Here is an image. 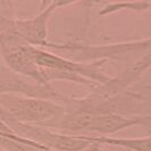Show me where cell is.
Segmentation results:
<instances>
[{"label":"cell","mask_w":151,"mask_h":151,"mask_svg":"<svg viewBox=\"0 0 151 151\" xmlns=\"http://www.w3.org/2000/svg\"><path fill=\"white\" fill-rule=\"evenodd\" d=\"M0 118H2V121L7 124L16 135L27 139L47 149L55 148L61 151H82L93 144L85 136H68L56 134L48 131L47 127L22 124L2 114H0Z\"/></svg>","instance_id":"3"},{"label":"cell","mask_w":151,"mask_h":151,"mask_svg":"<svg viewBox=\"0 0 151 151\" xmlns=\"http://www.w3.org/2000/svg\"><path fill=\"white\" fill-rule=\"evenodd\" d=\"M66 109L48 99L0 94V114L12 119L42 127H56Z\"/></svg>","instance_id":"1"},{"label":"cell","mask_w":151,"mask_h":151,"mask_svg":"<svg viewBox=\"0 0 151 151\" xmlns=\"http://www.w3.org/2000/svg\"><path fill=\"white\" fill-rule=\"evenodd\" d=\"M68 1H51L47 2V7L43 8L40 14L30 19H14L10 35H15L23 42L33 47H50L47 41L48 35V21L53 12L59 7L69 5Z\"/></svg>","instance_id":"5"},{"label":"cell","mask_w":151,"mask_h":151,"mask_svg":"<svg viewBox=\"0 0 151 151\" xmlns=\"http://www.w3.org/2000/svg\"><path fill=\"white\" fill-rule=\"evenodd\" d=\"M149 117L140 118H126L121 115L111 113H96L91 122L89 131H96L101 134H110L118 132L126 127H131L137 124H149Z\"/></svg>","instance_id":"7"},{"label":"cell","mask_w":151,"mask_h":151,"mask_svg":"<svg viewBox=\"0 0 151 151\" xmlns=\"http://www.w3.org/2000/svg\"><path fill=\"white\" fill-rule=\"evenodd\" d=\"M34 60L40 68L57 70L63 73H72L82 76L86 80H90L96 84H105L110 81V77L107 76L102 66L107 63V59L100 60L94 64H81L75 61L68 60L63 57L51 52H47L35 47L34 49Z\"/></svg>","instance_id":"4"},{"label":"cell","mask_w":151,"mask_h":151,"mask_svg":"<svg viewBox=\"0 0 151 151\" xmlns=\"http://www.w3.org/2000/svg\"><path fill=\"white\" fill-rule=\"evenodd\" d=\"M150 6V2L148 1H137V2H116V4H109L106 7L100 12V16H105L108 14L115 13L122 8H127V9H133L136 12H142L145 10Z\"/></svg>","instance_id":"9"},{"label":"cell","mask_w":151,"mask_h":151,"mask_svg":"<svg viewBox=\"0 0 151 151\" xmlns=\"http://www.w3.org/2000/svg\"><path fill=\"white\" fill-rule=\"evenodd\" d=\"M0 133H1V134H15V133L10 129V127H9L1 118H0Z\"/></svg>","instance_id":"10"},{"label":"cell","mask_w":151,"mask_h":151,"mask_svg":"<svg viewBox=\"0 0 151 151\" xmlns=\"http://www.w3.org/2000/svg\"><path fill=\"white\" fill-rule=\"evenodd\" d=\"M92 143L100 144H113L117 147H124L129 150L133 151H151L150 136L143 139H115L108 136H99V137H88Z\"/></svg>","instance_id":"8"},{"label":"cell","mask_w":151,"mask_h":151,"mask_svg":"<svg viewBox=\"0 0 151 151\" xmlns=\"http://www.w3.org/2000/svg\"><path fill=\"white\" fill-rule=\"evenodd\" d=\"M12 93H21L25 97L48 100L57 97V93L49 85H41L38 83L30 84L13 70L0 67V94Z\"/></svg>","instance_id":"6"},{"label":"cell","mask_w":151,"mask_h":151,"mask_svg":"<svg viewBox=\"0 0 151 151\" xmlns=\"http://www.w3.org/2000/svg\"><path fill=\"white\" fill-rule=\"evenodd\" d=\"M34 49L35 47L23 42L15 35H0V52L10 70L27 76L38 84L48 85L45 80V69L35 64Z\"/></svg>","instance_id":"2"}]
</instances>
